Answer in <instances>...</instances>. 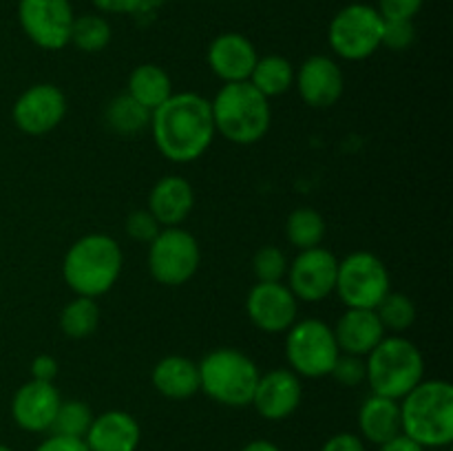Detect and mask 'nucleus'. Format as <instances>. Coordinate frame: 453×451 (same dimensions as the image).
Masks as SVG:
<instances>
[{
	"instance_id": "1",
	"label": "nucleus",
	"mask_w": 453,
	"mask_h": 451,
	"mask_svg": "<svg viewBox=\"0 0 453 451\" xmlns=\"http://www.w3.org/2000/svg\"><path fill=\"white\" fill-rule=\"evenodd\" d=\"M149 128L162 157L173 164L197 162L217 135L211 100L193 91L173 93L153 111Z\"/></svg>"
},
{
	"instance_id": "2",
	"label": "nucleus",
	"mask_w": 453,
	"mask_h": 451,
	"mask_svg": "<svg viewBox=\"0 0 453 451\" xmlns=\"http://www.w3.org/2000/svg\"><path fill=\"white\" fill-rule=\"evenodd\" d=\"M401 405V432L423 449H442L453 442V387L441 378L420 380Z\"/></svg>"
},
{
	"instance_id": "3",
	"label": "nucleus",
	"mask_w": 453,
	"mask_h": 451,
	"mask_svg": "<svg viewBox=\"0 0 453 451\" xmlns=\"http://www.w3.org/2000/svg\"><path fill=\"white\" fill-rule=\"evenodd\" d=\"M122 265L119 243L111 234L91 233L71 243L62 261V277L75 296L97 299L118 283Z\"/></svg>"
},
{
	"instance_id": "4",
	"label": "nucleus",
	"mask_w": 453,
	"mask_h": 451,
	"mask_svg": "<svg viewBox=\"0 0 453 451\" xmlns=\"http://www.w3.org/2000/svg\"><path fill=\"white\" fill-rule=\"evenodd\" d=\"M211 111L215 131L237 146H250L264 140L273 122L270 100L248 80L224 84L211 100Z\"/></svg>"
},
{
	"instance_id": "5",
	"label": "nucleus",
	"mask_w": 453,
	"mask_h": 451,
	"mask_svg": "<svg viewBox=\"0 0 453 451\" xmlns=\"http://www.w3.org/2000/svg\"><path fill=\"white\" fill-rule=\"evenodd\" d=\"M372 394L401 401L425 378V358L414 340L401 334H385L365 356Z\"/></svg>"
},
{
	"instance_id": "6",
	"label": "nucleus",
	"mask_w": 453,
	"mask_h": 451,
	"mask_svg": "<svg viewBox=\"0 0 453 451\" xmlns=\"http://www.w3.org/2000/svg\"><path fill=\"white\" fill-rule=\"evenodd\" d=\"M199 392L224 407H248L252 402L259 367L237 348H217L202 358Z\"/></svg>"
},
{
	"instance_id": "7",
	"label": "nucleus",
	"mask_w": 453,
	"mask_h": 451,
	"mask_svg": "<svg viewBox=\"0 0 453 451\" xmlns=\"http://www.w3.org/2000/svg\"><path fill=\"white\" fill-rule=\"evenodd\" d=\"M334 292L345 308L376 310L388 292H392L388 265L374 252H349L345 259H339Z\"/></svg>"
},
{
	"instance_id": "8",
	"label": "nucleus",
	"mask_w": 453,
	"mask_h": 451,
	"mask_svg": "<svg viewBox=\"0 0 453 451\" xmlns=\"http://www.w3.org/2000/svg\"><path fill=\"white\" fill-rule=\"evenodd\" d=\"M383 22L379 9L372 4H348L334 13L327 27L330 49L348 62L367 60L380 49Z\"/></svg>"
},
{
	"instance_id": "9",
	"label": "nucleus",
	"mask_w": 453,
	"mask_h": 451,
	"mask_svg": "<svg viewBox=\"0 0 453 451\" xmlns=\"http://www.w3.org/2000/svg\"><path fill=\"white\" fill-rule=\"evenodd\" d=\"M339 354L334 330L321 318H303L286 332V361L296 376H330Z\"/></svg>"
},
{
	"instance_id": "10",
	"label": "nucleus",
	"mask_w": 453,
	"mask_h": 451,
	"mask_svg": "<svg viewBox=\"0 0 453 451\" xmlns=\"http://www.w3.org/2000/svg\"><path fill=\"white\" fill-rule=\"evenodd\" d=\"M202 264L197 239L181 226L162 228L149 243V272L159 286L180 287L195 277Z\"/></svg>"
},
{
	"instance_id": "11",
	"label": "nucleus",
	"mask_w": 453,
	"mask_h": 451,
	"mask_svg": "<svg viewBox=\"0 0 453 451\" xmlns=\"http://www.w3.org/2000/svg\"><path fill=\"white\" fill-rule=\"evenodd\" d=\"M73 18L71 0H18L20 29L35 47L47 51H60L69 44Z\"/></svg>"
},
{
	"instance_id": "12",
	"label": "nucleus",
	"mask_w": 453,
	"mask_h": 451,
	"mask_svg": "<svg viewBox=\"0 0 453 451\" xmlns=\"http://www.w3.org/2000/svg\"><path fill=\"white\" fill-rule=\"evenodd\" d=\"M336 270H339V259L327 248L317 246L301 250L288 265L286 286L290 287L296 301L321 303L334 294Z\"/></svg>"
},
{
	"instance_id": "13",
	"label": "nucleus",
	"mask_w": 453,
	"mask_h": 451,
	"mask_svg": "<svg viewBox=\"0 0 453 451\" xmlns=\"http://www.w3.org/2000/svg\"><path fill=\"white\" fill-rule=\"evenodd\" d=\"M66 115V96L56 84L38 82L25 88L13 102L12 119L29 137H42L62 124Z\"/></svg>"
},
{
	"instance_id": "14",
	"label": "nucleus",
	"mask_w": 453,
	"mask_h": 451,
	"mask_svg": "<svg viewBox=\"0 0 453 451\" xmlns=\"http://www.w3.org/2000/svg\"><path fill=\"white\" fill-rule=\"evenodd\" d=\"M248 318L265 334H281L296 323L299 301L283 281H257L246 296Z\"/></svg>"
},
{
	"instance_id": "15",
	"label": "nucleus",
	"mask_w": 453,
	"mask_h": 451,
	"mask_svg": "<svg viewBox=\"0 0 453 451\" xmlns=\"http://www.w3.org/2000/svg\"><path fill=\"white\" fill-rule=\"evenodd\" d=\"M299 97L312 109H330L343 97L345 75L339 62L330 56H310L295 71Z\"/></svg>"
},
{
	"instance_id": "16",
	"label": "nucleus",
	"mask_w": 453,
	"mask_h": 451,
	"mask_svg": "<svg viewBox=\"0 0 453 451\" xmlns=\"http://www.w3.org/2000/svg\"><path fill=\"white\" fill-rule=\"evenodd\" d=\"M301 401H303L301 376H296L290 367H279L259 376L250 405L261 418L279 423L290 418L299 409Z\"/></svg>"
},
{
	"instance_id": "17",
	"label": "nucleus",
	"mask_w": 453,
	"mask_h": 451,
	"mask_svg": "<svg viewBox=\"0 0 453 451\" xmlns=\"http://www.w3.org/2000/svg\"><path fill=\"white\" fill-rule=\"evenodd\" d=\"M62 396L53 383L27 380L12 398V418L22 432L44 433L51 429Z\"/></svg>"
},
{
	"instance_id": "18",
	"label": "nucleus",
	"mask_w": 453,
	"mask_h": 451,
	"mask_svg": "<svg viewBox=\"0 0 453 451\" xmlns=\"http://www.w3.org/2000/svg\"><path fill=\"white\" fill-rule=\"evenodd\" d=\"M206 60L212 73L224 84L246 82L259 60V53L243 34L224 31L208 44Z\"/></svg>"
},
{
	"instance_id": "19",
	"label": "nucleus",
	"mask_w": 453,
	"mask_h": 451,
	"mask_svg": "<svg viewBox=\"0 0 453 451\" xmlns=\"http://www.w3.org/2000/svg\"><path fill=\"white\" fill-rule=\"evenodd\" d=\"M84 442L88 451H137L142 442L140 423L128 411L109 409L93 416Z\"/></svg>"
},
{
	"instance_id": "20",
	"label": "nucleus",
	"mask_w": 453,
	"mask_h": 451,
	"mask_svg": "<svg viewBox=\"0 0 453 451\" xmlns=\"http://www.w3.org/2000/svg\"><path fill=\"white\" fill-rule=\"evenodd\" d=\"M334 330L336 345L341 354H354L365 358L388 334L374 310L348 308L336 321Z\"/></svg>"
},
{
	"instance_id": "21",
	"label": "nucleus",
	"mask_w": 453,
	"mask_h": 451,
	"mask_svg": "<svg viewBox=\"0 0 453 451\" xmlns=\"http://www.w3.org/2000/svg\"><path fill=\"white\" fill-rule=\"evenodd\" d=\"M195 208V190L186 177L166 175L150 188L146 210L162 228L181 226Z\"/></svg>"
},
{
	"instance_id": "22",
	"label": "nucleus",
	"mask_w": 453,
	"mask_h": 451,
	"mask_svg": "<svg viewBox=\"0 0 453 451\" xmlns=\"http://www.w3.org/2000/svg\"><path fill=\"white\" fill-rule=\"evenodd\" d=\"M150 383L164 398L186 401L199 392V365L180 354H171L155 363Z\"/></svg>"
},
{
	"instance_id": "23",
	"label": "nucleus",
	"mask_w": 453,
	"mask_h": 451,
	"mask_svg": "<svg viewBox=\"0 0 453 451\" xmlns=\"http://www.w3.org/2000/svg\"><path fill=\"white\" fill-rule=\"evenodd\" d=\"M358 436L372 445H383L401 433V405L392 398L372 394L358 409Z\"/></svg>"
},
{
	"instance_id": "24",
	"label": "nucleus",
	"mask_w": 453,
	"mask_h": 451,
	"mask_svg": "<svg viewBox=\"0 0 453 451\" xmlns=\"http://www.w3.org/2000/svg\"><path fill=\"white\" fill-rule=\"evenodd\" d=\"M127 93L153 113L173 96V80L159 65L144 62L128 73Z\"/></svg>"
},
{
	"instance_id": "25",
	"label": "nucleus",
	"mask_w": 453,
	"mask_h": 451,
	"mask_svg": "<svg viewBox=\"0 0 453 451\" xmlns=\"http://www.w3.org/2000/svg\"><path fill=\"white\" fill-rule=\"evenodd\" d=\"M150 111L133 100L128 93L111 97L104 106V124L111 133L119 137H135L150 126Z\"/></svg>"
},
{
	"instance_id": "26",
	"label": "nucleus",
	"mask_w": 453,
	"mask_h": 451,
	"mask_svg": "<svg viewBox=\"0 0 453 451\" xmlns=\"http://www.w3.org/2000/svg\"><path fill=\"white\" fill-rule=\"evenodd\" d=\"M248 82L270 100V97H279L283 93L290 91L295 87V66L288 57L270 53L257 60L255 69H252Z\"/></svg>"
},
{
	"instance_id": "27",
	"label": "nucleus",
	"mask_w": 453,
	"mask_h": 451,
	"mask_svg": "<svg viewBox=\"0 0 453 451\" xmlns=\"http://www.w3.org/2000/svg\"><path fill=\"white\" fill-rule=\"evenodd\" d=\"M327 234V224L319 210L310 206L295 208L286 219V239L296 250L321 246Z\"/></svg>"
},
{
	"instance_id": "28",
	"label": "nucleus",
	"mask_w": 453,
	"mask_h": 451,
	"mask_svg": "<svg viewBox=\"0 0 453 451\" xmlns=\"http://www.w3.org/2000/svg\"><path fill=\"white\" fill-rule=\"evenodd\" d=\"M100 305L97 299H88V296H75L69 303L62 308L60 312V330L62 334L69 339L82 340L88 339L93 332L100 325Z\"/></svg>"
},
{
	"instance_id": "29",
	"label": "nucleus",
	"mask_w": 453,
	"mask_h": 451,
	"mask_svg": "<svg viewBox=\"0 0 453 451\" xmlns=\"http://www.w3.org/2000/svg\"><path fill=\"white\" fill-rule=\"evenodd\" d=\"M113 38V29H111L109 20L100 13H82V16L73 18L71 25V38L69 44L84 53H100L104 51Z\"/></svg>"
},
{
	"instance_id": "30",
	"label": "nucleus",
	"mask_w": 453,
	"mask_h": 451,
	"mask_svg": "<svg viewBox=\"0 0 453 451\" xmlns=\"http://www.w3.org/2000/svg\"><path fill=\"white\" fill-rule=\"evenodd\" d=\"M374 312L379 314L385 332H392V334H401V332L410 330L416 318H418L416 303L403 292H388V296L376 305Z\"/></svg>"
},
{
	"instance_id": "31",
	"label": "nucleus",
	"mask_w": 453,
	"mask_h": 451,
	"mask_svg": "<svg viewBox=\"0 0 453 451\" xmlns=\"http://www.w3.org/2000/svg\"><path fill=\"white\" fill-rule=\"evenodd\" d=\"M93 416L96 414H93V409L84 401H78V398L62 401L49 432L69 438H82L84 440V436H87L88 427L93 423Z\"/></svg>"
},
{
	"instance_id": "32",
	"label": "nucleus",
	"mask_w": 453,
	"mask_h": 451,
	"mask_svg": "<svg viewBox=\"0 0 453 451\" xmlns=\"http://www.w3.org/2000/svg\"><path fill=\"white\" fill-rule=\"evenodd\" d=\"M288 265H290V259H288L286 252L277 246L259 248V250L255 252V256H252V274L257 277V281H283L288 274Z\"/></svg>"
},
{
	"instance_id": "33",
	"label": "nucleus",
	"mask_w": 453,
	"mask_h": 451,
	"mask_svg": "<svg viewBox=\"0 0 453 451\" xmlns=\"http://www.w3.org/2000/svg\"><path fill=\"white\" fill-rule=\"evenodd\" d=\"M330 376L343 387H358L367 378L365 358L354 356V354H339Z\"/></svg>"
},
{
	"instance_id": "34",
	"label": "nucleus",
	"mask_w": 453,
	"mask_h": 451,
	"mask_svg": "<svg viewBox=\"0 0 453 451\" xmlns=\"http://www.w3.org/2000/svg\"><path fill=\"white\" fill-rule=\"evenodd\" d=\"M416 42L414 20H385L380 47L389 51H407Z\"/></svg>"
},
{
	"instance_id": "35",
	"label": "nucleus",
	"mask_w": 453,
	"mask_h": 451,
	"mask_svg": "<svg viewBox=\"0 0 453 451\" xmlns=\"http://www.w3.org/2000/svg\"><path fill=\"white\" fill-rule=\"evenodd\" d=\"M124 230H127L133 241L150 243L159 234L162 226L157 224V219L146 208H142V210L128 212L127 221H124Z\"/></svg>"
},
{
	"instance_id": "36",
	"label": "nucleus",
	"mask_w": 453,
	"mask_h": 451,
	"mask_svg": "<svg viewBox=\"0 0 453 451\" xmlns=\"http://www.w3.org/2000/svg\"><path fill=\"white\" fill-rule=\"evenodd\" d=\"M425 0H379L376 9L383 20H414Z\"/></svg>"
},
{
	"instance_id": "37",
	"label": "nucleus",
	"mask_w": 453,
	"mask_h": 451,
	"mask_svg": "<svg viewBox=\"0 0 453 451\" xmlns=\"http://www.w3.org/2000/svg\"><path fill=\"white\" fill-rule=\"evenodd\" d=\"M35 451H88L87 442L82 438H69V436H60V433H49Z\"/></svg>"
},
{
	"instance_id": "38",
	"label": "nucleus",
	"mask_w": 453,
	"mask_h": 451,
	"mask_svg": "<svg viewBox=\"0 0 453 451\" xmlns=\"http://www.w3.org/2000/svg\"><path fill=\"white\" fill-rule=\"evenodd\" d=\"M321 451H367V449H365V440H363L358 433L341 432L327 438V440L323 442Z\"/></svg>"
},
{
	"instance_id": "39",
	"label": "nucleus",
	"mask_w": 453,
	"mask_h": 451,
	"mask_svg": "<svg viewBox=\"0 0 453 451\" xmlns=\"http://www.w3.org/2000/svg\"><path fill=\"white\" fill-rule=\"evenodd\" d=\"M58 371H60V365H58L56 358L49 356V354H40V356H35L34 361H31V378L40 380V383H53Z\"/></svg>"
},
{
	"instance_id": "40",
	"label": "nucleus",
	"mask_w": 453,
	"mask_h": 451,
	"mask_svg": "<svg viewBox=\"0 0 453 451\" xmlns=\"http://www.w3.org/2000/svg\"><path fill=\"white\" fill-rule=\"evenodd\" d=\"M91 3L96 4L97 11L124 16V13H133L135 9H140L144 0H91Z\"/></svg>"
},
{
	"instance_id": "41",
	"label": "nucleus",
	"mask_w": 453,
	"mask_h": 451,
	"mask_svg": "<svg viewBox=\"0 0 453 451\" xmlns=\"http://www.w3.org/2000/svg\"><path fill=\"white\" fill-rule=\"evenodd\" d=\"M379 451H425L423 447L418 445L416 440H411L410 436H405V433H398V436L389 438V440H385L383 445H379Z\"/></svg>"
},
{
	"instance_id": "42",
	"label": "nucleus",
	"mask_w": 453,
	"mask_h": 451,
	"mask_svg": "<svg viewBox=\"0 0 453 451\" xmlns=\"http://www.w3.org/2000/svg\"><path fill=\"white\" fill-rule=\"evenodd\" d=\"M242 451H281L273 440H265V438H257V440H250L248 445L242 447Z\"/></svg>"
},
{
	"instance_id": "43",
	"label": "nucleus",
	"mask_w": 453,
	"mask_h": 451,
	"mask_svg": "<svg viewBox=\"0 0 453 451\" xmlns=\"http://www.w3.org/2000/svg\"><path fill=\"white\" fill-rule=\"evenodd\" d=\"M0 451H13L12 447H7V445H3V442H0Z\"/></svg>"
}]
</instances>
